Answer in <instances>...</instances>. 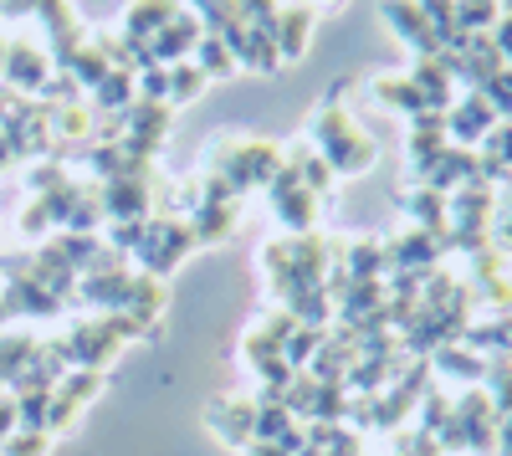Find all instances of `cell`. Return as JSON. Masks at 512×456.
Instances as JSON below:
<instances>
[{"label":"cell","instance_id":"cell-1","mask_svg":"<svg viewBox=\"0 0 512 456\" xmlns=\"http://www.w3.org/2000/svg\"><path fill=\"white\" fill-rule=\"evenodd\" d=\"M308 134H313L308 144L333 164V175H364L369 164L379 159V144L359 129V123L349 118V108H344V82H338V88H328V98L318 103Z\"/></svg>","mask_w":512,"mask_h":456},{"label":"cell","instance_id":"cell-2","mask_svg":"<svg viewBox=\"0 0 512 456\" xmlns=\"http://www.w3.org/2000/svg\"><path fill=\"white\" fill-rule=\"evenodd\" d=\"M287 164V149L272 144V139H226L210 149V170H216V180H226L236 195L246 190H267Z\"/></svg>","mask_w":512,"mask_h":456},{"label":"cell","instance_id":"cell-3","mask_svg":"<svg viewBox=\"0 0 512 456\" xmlns=\"http://www.w3.org/2000/svg\"><path fill=\"white\" fill-rule=\"evenodd\" d=\"M195 246V231L185 216H149L144 221V241H139V267L149 277H164V272H175L185 262V252Z\"/></svg>","mask_w":512,"mask_h":456},{"label":"cell","instance_id":"cell-4","mask_svg":"<svg viewBox=\"0 0 512 456\" xmlns=\"http://www.w3.org/2000/svg\"><path fill=\"white\" fill-rule=\"evenodd\" d=\"M267 200H272V211H277V221L287 226V236H308V231H318V195L313 190H303V180H297V170L292 164H282V175L267 185Z\"/></svg>","mask_w":512,"mask_h":456},{"label":"cell","instance_id":"cell-5","mask_svg":"<svg viewBox=\"0 0 512 456\" xmlns=\"http://www.w3.org/2000/svg\"><path fill=\"white\" fill-rule=\"evenodd\" d=\"M62 344H67V354H72L77 369H98V375H103V364L123 349V339L113 334L108 318H82V323H72L67 334H62Z\"/></svg>","mask_w":512,"mask_h":456},{"label":"cell","instance_id":"cell-6","mask_svg":"<svg viewBox=\"0 0 512 456\" xmlns=\"http://www.w3.org/2000/svg\"><path fill=\"white\" fill-rule=\"evenodd\" d=\"M497 113H492V103L482 98V93H456V103L446 108V139L456 144V149H477L492 129H497Z\"/></svg>","mask_w":512,"mask_h":456},{"label":"cell","instance_id":"cell-7","mask_svg":"<svg viewBox=\"0 0 512 456\" xmlns=\"http://www.w3.org/2000/svg\"><path fill=\"white\" fill-rule=\"evenodd\" d=\"M98 390H103V375H98V369H72L67 380H57L52 405H47V436L67 431V426L77 421V410L88 405V400H98Z\"/></svg>","mask_w":512,"mask_h":456},{"label":"cell","instance_id":"cell-8","mask_svg":"<svg viewBox=\"0 0 512 456\" xmlns=\"http://www.w3.org/2000/svg\"><path fill=\"white\" fill-rule=\"evenodd\" d=\"M379 11H384V26H390L415 57H441V36L431 31V21H425L420 0H384Z\"/></svg>","mask_w":512,"mask_h":456},{"label":"cell","instance_id":"cell-9","mask_svg":"<svg viewBox=\"0 0 512 456\" xmlns=\"http://www.w3.org/2000/svg\"><path fill=\"white\" fill-rule=\"evenodd\" d=\"M205 421H210V431H216L231 451H246V446L256 441V400H246V395H221L216 405L205 410Z\"/></svg>","mask_w":512,"mask_h":456},{"label":"cell","instance_id":"cell-10","mask_svg":"<svg viewBox=\"0 0 512 456\" xmlns=\"http://www.w3.org/2000/svg\"><path fill=\"white\" fill-rule=\"evenodd\" d=\"M200 36H205V26H200V16L185 6L175 21H169L154 41H149V62L154 67H175V62H190L195 57V47H200Z\"/></svg>","mask_w":512,"mask_h":456},{"label":"cell","instance_id":"cell-11","mask_svg":"<svg viewBox=\"0 0 512 456\" xmlns=\"http://www.w3.org/2000/svg\"><path fill=\"white\" fill-rule=\"evenodd\" d=\"M0 72H6L11 93H41L52 77V57L31 47V41H16V47H6V62H0Z\"/></svg>","mask_w":512,"mask_h":456},{"label":"cell","instance_id":"cell-12","mask_svg":"<svg viewBox=\"0 0 512 456\" xmlns=\"http://www.w3.org/2000/svg\"><path fill=\"white\" fill-rule=\"evenodd\" d=\"M185 11V0H128V11H123V36L128 41H139V47H149V41L175 21Z\"/></svg>","mask_w":512,"mask_h":456},{"label":"cell","instance_id":"cell-13","mask_svg":"<svg viewBox=\"0 0 512 456\" xmlns=\"http://www.w3.org/2000/svg\"><path fill=\"white\" fill-rule=\"evenodd\" d=\"M369 93H374L379 108H390V113H400V118L431 113V103H425V93L410 82V72H379V77L369 82Z\"/></svg>","mask_w":512,"mask_h":456},{"label":"cell","instance_id":"cell-14","mask_svg":"<svg viewBox=\"0 0 512 456\" xmlns=\"http://www.w3.org/2000/svg\"><path fill=\"white\" fill-rule=\"evenodd\" d=\"M451 139H446V113H420V118H410V139H405V154H410V170H415V180L431 170V159L446 149Z\"/></svg>","mask_w":512,"mask_h":456},{"label":"cell","instance_id":"cell-15","mask_svg":"<svg viewBox=\"0 0 512 456\" xmlns=\"http://www.w3.org/2000/svg\"><path fill=\"white\" fill-rule=\"evenodd\" d=\"M405 211H410L415 231L436 236V241L446 246V236H451V211H446V195H441V190H431V185H410V190H405Z\"/></svg>","mask_w":512,"mask_h":456},{"label":"cell","instance_id":"cell-16","mask_svg":"<svg viewBox=\"0 0 512 456\" xmlns=\"http://www.w3.org/2000/svg\"><path fill=\"white\" fill-rule=\"evenodd\" d=\"M436 369V375H446V380H461V385H482V375H487V354H477L466 339H451V344H441L431 359H425Z\"/></svg>","mask_w":512,"mask_h":456},{"label":"cell","instance_id":"cell-17","mask_svg":"<svg viewBox=\"0 0 512 456\" xmlns=\"http://www.w3.org/2000/svg\"><path fill=\"white\" fill-rule=\"evenodd\" d=\"M313 26H318V11L313 6H282L277 11V57L282 62H297L313 41Z\"/></svg>","mask_w":512,"mask_h":456},{"label":"cell","instance_id":"cell-18","mask_svg":"<svg viewBox=\"0 0 512 456\" xmlns=\"http://www.w3.org/2000/svg\"><path fill=\"white\" fill-rule=\"evenodd\" d=\"M338 267L349 272V282H374V277L390 272V257H384L379 236H354V241H344V252H338Z\"/></svg>","mask_w":512,"mask_h":456},{"label":"cell","instance_id":"cell-19","mask_svg":"<svg viewBox=\"0 0 512 456\" xmlns=\"http://www.w3.org/2000/svg\"><path fill=\"white\" fill-rule=\"evenodd\" d=\"M185 221H190L195 241H226L236 226V200H200Z\"/></svg>","mask_w":512,"mask_h":456},{"label":"cell","instance_id":"cell-20","mask_svg":"<svg viewBox=\"0 0 512 456\" xmlns=\"http://www.w3.org/2000/svg\"><path fill=\"white\" fill-rule=\"evenodd\" d=\"M36 334H21V328H16V334H0V385H6L11 390V380L21 375V369L31 364V354H36Z\"/></svg>","mask_w":512,"mask_h":456},{"label":"cell","instance_id":"cell-21","mask_svg":"<svg viewBox=\"0 0 512 456\" xmlns=\"http://www.w3.org/2000/svg\"><path fill=\"white\" fill-rule=\"evenodd\" d=\"M190 62H195L205 77H216V82H221V77H231V72H241V67H236V52L226 47L221 36H210V31L200 36V47H195V57H190Z\"/></svg>","mask_w":512,"mask_h":456},{"label":"cell","instance_id":"cell-22","mask_svg":"<svg viewBox=\"0 0 512 456\" xmlns=\"http://www.w3.org/2000/svg\"><path fill=\"white\" fill-rule=\"evenodd\" d=\"M205 82H210V77H205L195 62H175V67H169V103H195Z\"/></svg>","mask_w":512,"mask_h":456},{"label":"cell","instance_id":"cell-23","mask_svg":"<svg viewBox=\"0 0 512 456\" xmlns=\"http://www.w3.org/2000/svg\"><path fill=\"white\" fill-rule=\"evenodd\" d=\"M47 451H52V436L31 431V426H21V431H11L6 441H0V456H47Z\"/></svg>","mask_w":512,"mask_h":456},{"label":"cell","instance_id":"cell-24","mask_svg":"<svg viewBox=\"0 0 512 456\" xmlns=\"http://www.w3.org/2000/svg\"><path fill=\"white\" fill-rule=\"evenodd\" d=\"M11 431H21V410H16V395L6 390L0 395V441H6Z\"/></svg>","mask_w":512,"mask_h":456},{"label":"cell","instance_id":"cell-25","mask_svg":"<svg viewBox=\"0 0 512 456\" xmlns=\"http://www.w3.org/2000/svg\"><path fill=\"white\" fill-rule=\"evenodd\" d=\"M349 0H313V11H344Z\"/></svg>","mask_w":512,"mask_h":456},{"label":"cell","instance_id":"cell-26","mask_svg":"<svg viewBox=\"0 0 512 456\" xmlns=\"http://www.w3.org/2000/svg\"><path fill=\"white\" fill-rule=\"evenodd\" d=\"M0 395H6V385H0Z\"/></svg>","mask_w":512,"mask_h":456}]
</instances>
